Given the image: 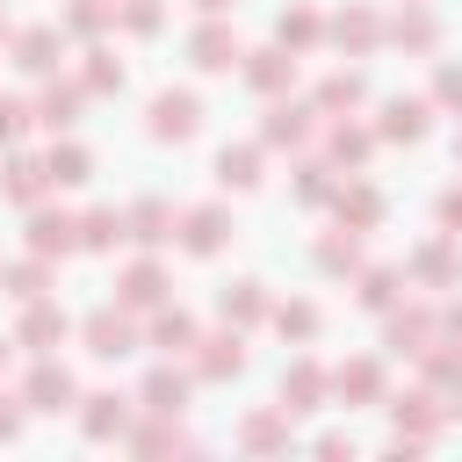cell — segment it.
Here are the masks:
<instances>
[{
	"instance_id": "obj_1",
	"label": "cell",
	"mask_w": 462,
	"mask_h": 462,
	"mask_svg": "<svg viewBox=\"0 0 462 462\" xmlns=\"http://www.w3.org/2000/svg\"><path fill=\"white\" fill-rule=\"evenodd\" d=\"M188 130H195V101L188 94H166L159 101V137H188Z\"/></svg>"
}]
</instances>
